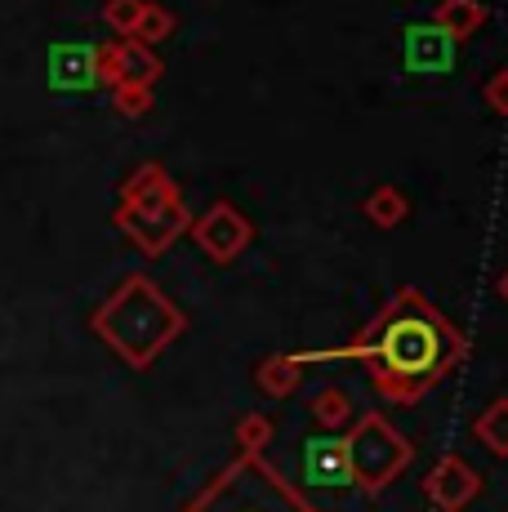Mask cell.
<instances>
[{
	"instance_id": "obj_20",
	"label": "cell",
	"mask_w": 508,
	"mask_h": 512,
	"mask_svg": "<svg viewBox=\"0 0 508 512\" xmlns=\"http://www.w3.org/2000/svg\"><path fill=\"white\" fill-rule=\"evenodd\" d=\"M143 5H148V0H103V23L112 27L121 41H130L134 23H139V14H143Z\"/></svg>"
},
{
	"instance_id": "obj_13",
	"label": "cell",
	"mask_w": 508,
	"mask_h": 512,
	"mask_svg": "<svg viewBox=\"0 0 508 512\" xmlns=\"http://www.w3.org/2000/svg\"><path fill=\"white\" fill-rule=\"evenodd\" d=\"M54 85H67V90H85V85L99 81V67H94V45H58L54 63H50Z\"/></svg>"
},
{
	"instance_id": "obj_5",
	"label": "cell",
	"mask_w": 508,
	"mask_h": 512,
	"mask_svg": "<svg viewBox=\"0 0 508 512\" xmlns=\"http://www.w3.org/2000/svg\"><path fill=\"white\" fill-rule=\"evenodd\" d=\"M112 228L130 236L148 259H156V254H165L179 236H188L192 214H188V205H183V192L174 187V192L148 196V201H121L112 214Z\"/></svg>"
},
{
	"instance_id": "obj_11",
	"label": "cell",
	"mask_w": 508,
	"mask_h": 512,
	"mask_svg": "<svg viewBox=\"0 0 508 512\" xmlns=\"http://www.w3.org/2000/svg\"><path fill=\"white\" fill-rule=\"evenodd\" d=\"M299 383H304V366L295 361V352H277V357H263L254 366V388L263 397H295Z\"/></svg>"
},
{
	"instance_id": "obj_12",
	"label": "cell",
	"mask_w": 508,
	"mask_h": 512,
	"mask_svg": "<svg viewBox=\"0 0 508 512\" xmlns=\"http://www.w3.org/2000/svg\"><path fill=\"white\" fill-rule=\"evenodd\" d=\"M486 18H491V14H486L482 0H437V9H433V23L442 27L455 45H464L468 36L482 32Z\"/></svg>"
},
{
	"instance_id": "obj_21",
	"label": "cell",
	"mask_w": 508,
	"mask_h": 512,
	"mask_svg": "<svg viewBox=\"0 0 508 512\" xmlns=\"http://www.w3.org/2000/svg\"><path fill=\"white\" fill-rule=\"evenodd\" d=\"M152 103H156V94L143 90V85H116V90H112V107H116L121 116H130V121L148 116Z\"/></svg>"
},
{
	"instance_id": "obj_22",
	"label": "cell",
	"mask_w": 508,
	"mask_h": 512,
	"mask_svg": "<svg viewBox=\"0 0 508 512\" xmlns=\"http://www.w3.org/2000/svg\"><path fill=\"white\" fill-rule=\"evenodd\" d=\"M482 98H486V107H491L495 116H508V67H500V72L482 85Z\"/></svg>"
},
{
	"instance_id": "obj_1",
	"label": "cell",
	"mask_w": 508,
	"mask_h": 512,
	"mask_svg": "<svg viewBox=\"0 0 508 512\" xmlns=\"http://www.w3.org/2000/svg\"><path fill=\"white\" fill-rule=\"evenodd\" d=\"M464 357L468 339L419 290H397L393 303L353 343L326 352H295L304 370L321 361H361L375 392L397 406H415L419 397H428Z\"/></svg>"
},
{
	"instance_id": "obj_6",
	"label": "cell",
	"mask_w": 508,
	"mask_h": 512,
	"mask_svg": "<svg viewBox=\"0 0 508 512\" xmlns=\"http://www.w3.org/2000/svg\"><path fill=\"white\" fill-rule=\"evenodd\" d=\"M188 236L201 245L205 254H210L214 263H232V259H241V254L250 250L254 223H250L232 201H214L210 210L201 214V219H192Z\"/></svg>"
},
{
	"instance_id": "obj_19",
	"label": "cell",
	"mask_w": 508,
	"mask_h": 512,
	"mask_svg": "<svg viewBox=\"0 0 508 512\" xmlns=\"http://www.w3.org/2000/svg\"><path fill=\"white\" fill-rule=\"evenodd\" d=\"M272 437H277V428H272L268 415H241L237 428H232V441H237L241 455H263L272 446Z\"/></svg>"
},
{
	"instance_id": "obj_23",
	"label": "cell",
	"mask_w": 508,
	"mask_h": 512,
	"mask_svg": "<svg viewBox=\"0 0 508 512\" xmlns=\"http://www.w3.org/2000/svg\"><path fill=\"white\" fill-rule=\"evenodd\" d=\"M495 290H500V299H504V303H508V268H504V272H500V281H495Z\"/></svg>"
},
{
	"instance_id": "obj_16",
	"label": "cell",
	"mask_w": 508,
	"mask_h": 512,
	"mask_svg": "<svg viewBox=\"0 0 508 512\" xmlns=\"http://www.w3.org/2000/svg\"><path fill=\"white\" fill-rule=\"evenodd\" d=\"M473 437L482 441L495 459H508V397H495L491 406L473 419Z\"/></svg>"
},
{
	"instance_id": "obj_9",
	"label": "cell",
	"mask_w": 508,
	"mask_h": 512,
	"mask_svg": "<svg viewBox=\"0 0 508 512\" xmlns=\"http://www.w3.org/2000/svg\"><path fill=\"white\" fill-rule=\"evenodd\" d=\"M402 58H406V72L415 76H446L459 58V45L428 18V23H410L402 32Z\"/></svg>"
},
{
	"instance_id": "obj_3",
	"label": "cell",
	"mask_w": 508,
	"mask_h": 512,
	"mask_svg": "<svg viewBox=\"0 0 508 512\" xmlns=\"http://www.w3.org/2000/svg\"><path fill=\"white\" fill-rule=\"evenodd\" d=\"M183 512H317L263 455H237Z\"/></svg>"
},
{
	"instance_id": "obj_8",
	"label": "cell",
	"mask_w": 508,
	"mask_h": 512,
	"mask_svg": "<svg viewBox=\"0 0 508 512\" xmlns=\"http://www.w3.org/2000/svg\"><path fill=\"white\" fill-rule=\"evenodd\" d=\"M304 481L317 490H344L353 486V468H348V441L344 432H317L304 441Z\"/></svg>"
},
{
	"instance_id": "obj_10",
	"label": "cell",
	"mask_w": 508,
	"mask_h": 512,
	"mask_svg": "<svg viewBox=\"0 0 508 512\" xmlns=\"http://www.w3.org/2000/svg\"><path fill=\"white\" fill-rule=\"evenodd\" d=\"M165 63L156 58V49L139 45V41H112V90L116 85H143V90H156Z\"/></svg>"
},
{
	"instance_id": "obj_14",
	"label": "cell",
	"mask_w": 508,
	"mask_h": 512,
	"mask_svg": "<svg viewBox=\"0 0 508 512\" xmlns=\"http://www.w3.org/2000/svg\"><path fill=\"white\" fill-rule=\"evenodd\" d=\"M308 415L321 432H348V423L357 419V410H353V397H348L339 383H326V388L308 401Z\"/></svg>"
},
{
	"instance_id": "obj_7",
	"label": "cell",
	"mask_w": 508,
	"mask_h": 512,
	"mask_svg": "<svg viewBox=\"0 0 508 512\" xmlns=\"http://www.w3.org/2000/svg\"><path fill=\"white\" fill-rule=\"evenodd\" d=\"M419 486H424V499L437 512H464L477 495H482V477H477L459 455H442L433 468H428V477L419 481Z\"/></svg>"
},
{
	"instance_id": "obj_17",
	"label": "cell",
	"mask_w": 508,
	"mask_h": 512,
	"mask_svg": "<svg viewBox=\"0 0 508 512\" xmlns=\"http://www.w3.org/2000/svg\"><path fill=\"white\" fill-rule=\"evenodd\" d=\"M174 187L179 183L170 179V170H165L161 161H143L139 170L121 183V201H148V196H165V192H174Z\"/></svg>"
},
{
	"instance_id": "obj_15",
	"label": "cell",
	"mask_w": 508,
	"mask_h": 512,
	"mask_svg": "<svg viewBox=\"0 0 508 512\" xmlns=\"http://www.w3.org/2000/svg\"><path fill=\"white\" fill-rule=\"evenodd\" d=\"M361 214H366V219L375 223V228L393 232V228H402V223H406L410 201H406V192H402V187H393V183H379L375 192H366V201H361Z\"/></svg>"
},
{
	"instance_id": "obj_2",
	"label": "cell",
	"mask_w": 508,
	"mask_h": 512,
	"mask_svg": "<svg viewBox=\"0 0 508 512\" xmlns=\"http://www.w3.org/2000/svg\"><path fill=\"white\" fill-rule=\"evenodd\" d=\"M90 330L99 334L130 370H148L152 361L188 330V317H183V308L161 285H152L148 277L134 272V277H125L99 308H94Z\"/></svg>"
},
{
	"instance_id": "obj_18",
	"label": "cell",
	"mask_w": 508,
	"mask_h": 512,
	"mask_svg": "<svg viewBox=\"0 0 508 512\" xmlns=\"http://www.w3.org/2000/svg\"><path fill=\"white\" fill-rule=\"evenodd\" d=\"M174 27H179V23H174L170 9H165V5H152V0H148V5H143V14H139V23H134V36H130V41L156 49L161 41H170Z\"/></svg>"
},
{
	"instance_id": "obj_4",
	"label": "cell",
	"mask_w": 508,
	"mask_h": 512,
	"mask_svg": "<svg viewBox=\"0 0 508 512\" xmlns=\"http://www.w3.org/2000/svg\"><path fill=\"white\" fill-rule=\"evenodd\" d=\"M348 441V468L361 495H384L397 477L410 468L415 446L393 428L384 415H357L344 432Z\"/></svg>"
}]
</instances>
